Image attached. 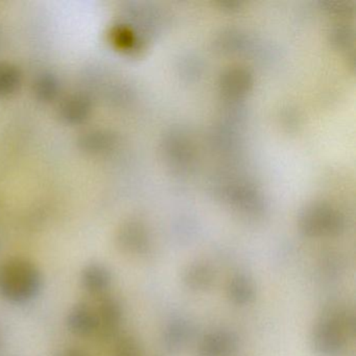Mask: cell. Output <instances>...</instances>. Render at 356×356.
Here are the masks:
<instances>
[{"label":"cell","mask_w":356,"mask_h":356,"mask_svg":"<svg viewBox=\"0 0 356 356\" xmlns=\"http://www.w3.org/2000/svg\"><path fill=\"white\" fill-rule=\"evenodd\" d=\"M42 286L40 270L24 258L0 262V296L13 303H26L39 295Z\"/></svg>","instance_id":"1"},{"label":"cell","mask_w":356,"mask_h":356,"mask_svg":"<svg viewBox=\"0 0 356 356\" xmlns=\"http://www.w3.org/2000/svg\"><path fill=\"white\" fill-rule=\"evenodd\" d=\"M353 331L352 316L341 309L331 310L314 324L312 331V347L320 355H337L345 349Z\"/></svg>","instance_id":"2"},{"label":"cell","mask_w":356,"mask_h":356,"mask_svg":"<svg viewBox=\"0 0 356 356\" xmlns=\"http://www.w3.org/2000/svg\"><path fill=\"white\" fill-rule=\"evenodd\" d=\"M238 347V337L233 331L220 329L204 335L197 352L200 356H233Z\"/></svg>","instance_id":"3"},{"label":"cell","mask_w":356,"mask_h":356,"mask_svg":"<svg viewBox=\"0 0 356 356\" xmlns=\"http://www.w3.org/2000/svg\"><path fill=\"white\" fill-rule=\"evenodd\" d=\"M67 326L72 333L80 337L93 334L99 329L97 310L87 304H78L68 314Z\"/></svg>","instance_id":"4"},{"label":"cell","mask_w":356,"mask_h":356,"mask_svg":"<svg viewBox=\"0 0 356 356\" xmlns=\"http://www.w3.org/2000/svg\"><path fill=\"white\" fill-rule=\"evenodd\" d=\"M118 245L122 251L133 255L145 254L149 248V239L145 228L140 225L129 224L118 235Z\"/></svg>","instance_id":"5"},{"label":"cell","mask_w":356,"mask_h":356,"mask_svg":"<svg viewBox=\"0 0 356 356\" xmlns=\"http://www.w3.org/2000/svg\"><path fill=\"white\" fill-rule=\"evenodd\" d=\"M216 273L209 264L195 261L189 264L183 273L185 286L193 291H205L213 284Z\"/></svg>","instance_id":"6"},{"label":"cell","mask_w":356,"mask_h":356,"mask_svg":"<svg viewBox=\"0 0 356 356\" xmlns=\"http://www.w3.org/2000/svg\"><path fill=\"white\" fill-rule=\"evenodd\" d=\"M193 334H195V328L189 321L184 318H175L164 328V345L170 350H180L191 341Z\"/></svg>","instance_id":"7"},{"label":"cell","mask_w":356,"mask_h":356,"mask_svg":"<svg viewBox=\"0 0 356 356\" xmlns=\"http://www.w3.org/2000/svg\"><path fill=\"white\" fill-rule=\"evenodd\" d=\"M99 318V329L103 330L105 334L112 335L120 328L122 321V305L115 298H105L99 303L97 310Z\"/></svg>","instance_id":"8"},{"label":"cell","mask_w":356,"mask_h":356,"mask_svg":"<svg viewBox=\"0 0 356 356\" xmlns=\"http://www.w3.org/2000/svg\"><path fill=\"white\" fill-rule=\"evenodd\" d=\"M112 277L109 270L101 264H89L83 270L81 281L85 291L92 295L105 293L111 285Z\"/></svg>","instance_id":"9"},{"label":"cell","mask_w":356,"mask_h":356,"mask_svg":"<svg viewBox=\"0 0 356 356\" xmlns=\"http://www.w3.org/2000/svg\"><path fill=\"white\" fill-rule=\"evenodd\" d=\"M255 295V284L247 275L232 277L227 285V296L235 305L245 306L252 303Z\"/></svg>","instance_id":"10"},{"label":"cell","mask_w":356,"mask_h":356,"mask_svg":"<svg viewBox=\"0 0 356 356\" xmlns=\"http://www.w3.org/2000/svg\"><path fill=\"white\" fill-rule=\"evenodd\" d=\"M90 112V103L84 97H74L64 103L61 114L64 120L70 124H79L88 116Z\"/></svg>","instance_id":"11"},{"label":"cell","mask_w":356,"mask_h":356,"mask_svg":"<svg viewBox=\"0 0 356 356\" xmlns=\"http://www.w3.org/2000/svg\"><path fill=\"white\" fill-rule=\"evenodd\" d=\"M20 74L11 65H0V97L10 95L19 86Z\"/></svg>","instance_id":"12"},{"label":"cell","mask_w":356,"mask_h":356,"mask_svg":"<svg viewBox=\"0 0 356 356\" xmlns=\"http://www.w3.org/2000/svg\"><path fill=\"white\" fill-rule=\"evenodd\" d=\"M114 356H143V348L132 335H124L118 339Z\"/></svg>","instance_id":"13"},{"label":"cell","mask_w":356,"mask_h":356,"mask_svg":"<svg viewBox=\"0 0 356 356\" xmlns=\"http://www.w3.org/2000/svg\"><path fill=\"white\" fill-rule=\"evenodd\" d=\"M58 85L57 80L51 74H43L36 83V93L43 101L53 99L57 95Z\"/></svg>","instance_id":"14"},{"label":"cell","mask_w":356,"mask_h":356,"mask_svg":"<svg viewBox=\"0 0 356 356\" xmlns=\"http://www.w3.org/2000/svg\"><path fill=\"white\" fill-rule=\"evenodd\" d=\"M56 356H87V354L82 351V350L70 348V349H65L63 351L59 352Z\"/></svg>","instance_id":"15"}]
</instances>
